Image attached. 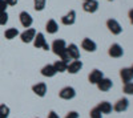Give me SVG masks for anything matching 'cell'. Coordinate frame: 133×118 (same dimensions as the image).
I'll return each mask as SVG.
<instances>
[{
	"label": "cell",
	"instance_id": "4316f807",
	"mask_svg": "<svg viewBox=\"0 0 133 118\" xmlns=\"http://www.w3.org/2000/svg\"><path fill=\"white\" fill-rule=\"evenodd\" d=\"M7 23H8V13L0 12V25H5Z\"/></svg>",
	"mask_w": 133,
	"mask_h": 118
},
{
	"label": "cell",
	"instance_id": "30bf717a",
	"mask_svg": "<svg viewBox=\"0 0 133 118\" xmlns=\"http://www.w3.org/2000/svg\"><path fill=\"white\" fill-rule=\"evenodd\" d=\"M128 106H129V101H128V98H120V100L115 104L113 110L117 112V113H123V112H125V110L128 109Z\"/></svg>",
	"mask_w": 133,
	"mask_h": 118
},
{
	"label": "cell",
	"instance_id": "7c38bea8",
	"mask_svg": "<svg viewBox=\"0 0 133 118\" xmlns=\"http://www.w3.org/2000/svg\"><path fill=\"white\" fill-rule=\"evenodd\" d=\"M97 88H98V90H101V92H108L110 88H112V81H110L109 78H105V77H103L101 80H100L97 84Z\"/></svg>",
	"mask_w": 133,
	"mask_h": 118
},
{
	"label": "cell",
	"instance_id": "d4e9b609",
	"mask_svg": "<svg viewBox=\"0 0 133 118\" xmlns=\"http://www.w3.org/2000/svg\"><path fill=\"white\" fill-rule=\"evenodd\" d=\"M89 115H91V118H103V113L98 110L97 106H96V108H93V109L91 110Z\"/></svg>",
	"mask_w": 133,
	"mask_h": 118
},
{
	"label": "cell",
	"instance_id": "f546056e",
	"mask_svg": "<svg viewBox=\"0 0 133 118\" xmlns=\"http://www.w3.org/2000/svg\"><path fill=\"white\" fill-rule=\"evenodd\" d=\"M48 118H60V117H59V114H56L55 112H49V114H48Z\"/></svg>",
	"mask_w": 133,
	"mask_h": 118
},
{
	"label": "cell",
	"instance_id": "44dd1931",
	"mask_svg": "<svg viewBox=\"0 0 133 118\" xmlns=\"http://www.w3.org/2000/svg\"><path fill=\"white\" fill-rule=\"evenodd\" d=\"M53 67H55V69H56L57 73H63V72H66V67H68V64H65L61 60H57L56 62L53 64Z\"/></svg>",
	"mask_w": 133,
	"mask_h": 118
},
{
	"label": "cell",
	"instance_id": "484cf974",
	"mask_svg": "<svg viewBox=\"0 0 133 118\" xmlns=\"http://www.w3.org/2000/svg\"><path fill=\"white\" fill-rule=\"evenodd\" d=\"M123 92L125 94H133V82H128L124 85V88H123Z\"/></svg>",
	"mask_w": 133,
	"mask_h": 118
},
{
	"label": "cell",
	"instance_id": "e575fe53",
	"mask_svg": "<svg viewBox=\"0 0 133 118\" xmlns=\"http://www.w3.org/2000/svg\"><path fill=\"white\" fill-rule=\"evenodd\" d=\"M109 2H112V0H109Z\"/></svg>",
	"mask_w": 133,
	"mask_h": 118
},
{
	"label": "cell",
	"instance_id": "ac0fdd59",
	"mask_svg": "<svg viewBox=\"0 0 133 118\" xmlns=\"http://www.w3.org/2000/svg\"><path fill=\"white\" fill-rule=\"evenodd\" d=\"M56 69H55L53 64H48V65H45L43 69H41V74L44 77H53L55 74H56Z\"/></svg>",
	"mask_w": 133,
	"mask_h": 118
},
{
	"label": "cell",
	"instance_id": "6da1fadb",
	"mask_svg": "<svg viewBox=\"0 0 133 118\" xmlns=\"http://www.w3.org/2000/svg\"><path fill=\"white\" fill-rule=\"evenodd\" d=\"M52 50H53V53L55 55H57V56H60L61 53L66 49V44H65V41L63 40V39H59V40H55L53 42H52Z\"/></svg>",
	"mask_w": 133,
	"mask_h": 118
},
{
	"label": "cell",
	"instance_id": "8fae6325",
	"mask_svg": "<svg viewBox=\"0 0 133 118\" xmlns=\"http://www.w3.org/2000/svg\"><path fill=\"white\" fill-rule=\"evenodd\" d=\"M32 90H33V93H35L36 95H39V97H44V95L47 94V85L44 82H39L36 85H33Z\"/></svg>",
	"mask_w": 133,
	"mask_h": 118
},
{
	"label": "cell",
	"instance_id": "f1b7e54d",
	"mask_svg": "<svg viewBox=\"0 0 133 118\" xmlns=\"http://www.w3.org/2000/svg\"><path fill=\"white\" fill-rule=\"evenodd\" d=\"M65 118H79V113L77 112H69L65 115Z\"/></svg>",
	"mask_w": 133,
	"mask_h": 118
},
{
	"label": "cell",
	"instance_id": "9a60e30c",
	"mask_svg": "<svg viewBox=\"0 0 133 118\" xmlns=\"http://www.w3.org/2000/svg\"><path fill=\"white\" fill-rule=\"evenodd\" d=\"M81 48L85 49L87 52H95L96 48H97V45H96V42H95L93 40H91V39L87 37V39H84L83 42H81Z\"/></svg>",
	"mask_w": 133,
	"mask_h": 118
},
{
	"label": "cell",
	"instance_id": "8992f818",
	"mask_svg": "<svg viewBox=\"0 0 133 118\" xmlns=\"http://www.w3.org/2000/svg\"><path fill=\"white\" fill-rule=\"evenodd\" d=\"M35 36H36V31L33 29V28H28V29H25L23 33L20 35V39H21V41L23 42H31V41H33V39H35Z\"/></svg>",
	"mask_w": 133,
	"mask_h": 118
},
{
	"label": "cell",
	"instance_id": "d6986e66",
	"mask_svg": "<svg viewBox=\"0 0 133 118\" xmlns=\"http://www.w3.org/2000/svg\"><path fill=\"white\" fill-rule=\"evenodd\" d=\"M97 108H98V110L101 112L103 114H109V113H112V110H113V106L110 105L108 101L100 102V104L97 105Z\"/></svg>",
	"mask_w": 133,
	"mask_h": 118
},
{
	"label": "cell",
	"instance_id": "52a82bcc",
	"mask_svg": "<svg viewBox=\"0 0 133 118\" xmlns=\"http://www.w3.org/2000/svg\"><path fill=\"white\" fill-rule=\"evenodd\" d=\"M83 68V62L80 60H73L72 62L68 64V67H66V72H69L71 74H76L79 73Z\"/></svg>",
	"mask_w": 133,
	"mask_h": 118
},
{
	"label": "cell",
	"instance_id": "7402d4cb",
	"mask_svg": "<svg viewBox=\"0 0 133 118\" xmlns=\"http://www.w3.org/2000/svg\"><path fill=\"white\" fill-rule=\"evenodd\" d=\"M17 35H19L17 28H8V29L4 32V36H5L7 40H12V39H15Z\"/></svg>",
	"mask_w": 133,
	"mask_h": 118
},
{
	"label": "cell",
	"instance_id": "7a4b0ae2",
	"mask_svg": "<svg viewBox=\"0 0 133 118\" xmlns=\"http://www.w3.org/2000/svg\"><path fill=\"white\" fill-rule=\"evenodd\" d=\"M33 45L36 48H43L44 50H48L49 49V45L47 44V40L44 37L43 33H36L35 39H33Z\"/></svg>",
	"mask_w": 133,
	"mask_h": 118
},
{
	"label": "cell",
	"instance_id": "cb8c5ba5",
	"mask_svg": "<svg viewBox=\"0 0 133 118\" xmlns=\"http://www.w3.org/2000/svg\"><path fill=\"white\" fill-rule=\"evenodd\" d=\"M33 3H35V9L36 11H43L44 7H45L47 0H33Z\"/></svg>",
	"mask_w": 133,
	"mask_h": 118
},
{
	"label": "cell",
	"instance_id": "277c9868",
	"mask_svg": "<svg viewBox=\"0 0 133 118\" xmlns=\"http://www.w3.org/2000/svg\"><path fill=\"white\" fill-rule=\"evenodd\" d=\"M108 53H109L110 57L118 58V57H121V56L124 55V49H123V47H121L120 44H112V45L109 47Z\"/></svg>",
	"mask_w": 133,
	"mask_h": 118
},
{
	"label": "cell",
	"instance_id": "e0dca14e",
	"mask_svg": "<svg viewBox=\"0 0 133 118\" xmlns=\"http://www.w3.org/2000/svg\"><path fill=\"white\" fill-rule=\"evenodd\" d=\"M66 52H68L71 58H73V60L80 58V50H79V48H77L76 44H69V47H66Z\"/></svg>",
	"mask_w": 133,
	"mask_h": 118
},
{
	"label": "cell",
	"instance_id": "5bb4252c",
	"mask_svg": "<svg viewBox=\"0 0 133 118\" xmlns=\"http://www.w3.org/2000/svg\"><path fill=\"white\" fill-rule=\"evenodd\" d=\"M120 77H121V80H123L124 84L130 82L133 80V73H132L130 68H123L121 69L120 70Z\"/></svg>",
	"mask_w": 133,
	"mask_h": 118
},
{
	"label": "cell",
	"instance_id": "4dcf8cb0",
	"mask_svg": "<svg viewBox=\"0 0 133 118\" xmlns=\"http://www.w3.org/2000/svg\"><path fill=\"white\" fill-rule=\"evenodd\" d=\"M5 3H7L8 5H16L17 0H5Z\"/></svg>",
	"mask_w": 133,
	"mask_h": 118
},
{
	"label": "cell",
	"instance_id": "603a6c76",
	"mask_svg": "<svg viewBox=\"0 0 133 118\" xmlns=\"http://www.w3.org/2000/svg\"><path fill=\"white\" fill-rule=\"evenodd\" d=\"M9 115V108L7 105H0V118H8Z\"/></svg>",
	"mask_w": 133,
	"mask_h": 118
},
{
	"label": "cell",
	"instance_id": "ba28073f",
	"mask_svg": "<svg viewBox=\"0 0 133 118\" xmlns=\"http://www.w3.org/2000/svg\"><path fill=\"white\" fill-rule=\"evenodd\" d=\"M19 19H20L21 25H23L24 28H29V27L32 25V23H33L32 16H31L28 12H25V11H23V12H21V13L19 15Z\"/></svg>",
	"mask_w": 133,
	"mask_h": 118
},
{
	"label": "cell",
	"instance_id": "83f0119b",
	"mask_svg": "<svg viewBox=\"0 0 133 118\" xmlns=\"http://www.w3.org/2000/svg\"><path fill=\"white\" fill-rule=\"evenodd\" d=\"M7 3H5V0H0V12H5V9H7Z\"/></svg>",
	"mask_w": 133,
	"mask_h": 118
},
{
	"label": "cell",
	"instance_id": "ffe728a7",
	"mask_svg": "<svg viewBox=\"0 0 133 118\" xmlns=\"http://www.w3.org/2000/svg\"><path fill=\"white\" fill-rule=\"evenodd\" d=\"M45 29H47L48 33H52L53 35V33H56V32L59 31V25H57V23L53 19H51V20H48V23L45 25Z\"/></svg>",
	"mask_w": 133,
	"mask_h": 118
},
{
	"label": "cell",
	"instance_id": "5b68a950",
	"mask_svg": "<svg viewBox=\"0 0 133 118\" xmlns=\"http://www.w3.org/2000/svg\"><path fill=\"white\" fill-rule=\"evenodd\" d=\"M59 95H60V98H63V100H72V98H75V95H76V90L72 86H65V88H63L60 90Z\"/></svg>",
	"mask_w": 133,
	"mask_h": 118
},
{
	"label": "cell",
	"instance_id": "1f68e13d",
	"mask_svg": "<svg viewBox=\"0 0 133 118\" xmlns=\"http://www.w3.org/2000/svg\"><path fill=\"white\" fill-rule=\"evenodd\" d=\"M129 21H130V24H133V8L129 11Z\"/></svg>",
	"mask_w": 133,
	"mask_h": 118
},
{
	"label": "cell",
	"instance_id": "9c48e42d",
	"mask_svg": "<svg viewBox=\"0 0 133 118\" xmlns=\"http://www.w3.org/2000/svg\"><path fill=\"white\" fill-rule=\"evenodd\" d=\"M83 9L85 12H89V13H93L98 9V2L97 0H88V2H84L83 4Z\"/></svg>",
	"mask_w": 133,
	"mask_h": 118
},
{
	"label": "cell",
	"instance_id": "4fadbf2b",
	"mask_svg": "<svg viewBox=\"0 0 133 118\" xmlns=\"http://www.w3.org/2000/svg\"><path fill=\"white\" fill-rule=\"evenodd\" d=\"M75 20H76V12L73 9H71L66 15H64L63 17H61V23L64 24V25H72L73 23H75Z\"/></svg>",
	"mask_w": 133,
	"mask_h": 118
},
{
	"label": "cell",
	"instance_id": "836d02e7",
	"mask_svg": "<svg viewBox=\"0 0 133 118\" xmlns=\"http://www.w3.org/2000/svg\"><path fill=\"white\" fill-rule=\"evenodd\" d=\"M84 2H88V0H84Z\"/></svg>",
	"mask_w": 133,
	"mask_h": 118
},
{
	"label": "cell",
	"instance_id": "2e32d148",
	"mask_svg": "<svg viewBox=\"0 0 133 118\" xmlns=\"http://www.w3.org/2000/svg\"><path fill=\"white\" fill-rule=\"evenodd\" d=\"M104 77V74L101 70H98V69H93L91 73H89V77H88V80H89L91 84H97L100 80H101Z\"/></svg>",
	"mask_w": 133,
	"mask_h": 118
},
{
	"label": "cell",
	"instance_id": "3957f363",
	"mask_svg": "<svg viewBox=\"0 0 133 118\" xmlns=\"http://www.w3.org/2000/svg\"><path fill=\"white\" fill-rule=\"evenodd\" d=\"M107 27L113 35H120L121 32H123V27H121L120 23L117 20H115V19H109L107 21Z\"/></svg>",
	"mask_w": 133,
	"mask_h": 118
},
{
	"label": "cell",
	"instance_id": "d6a6232c",
	"mask_svg": "<svg viewBox=\"0 0 133 118\" xmlns=\"http://www.w3.org/2000/svg\"><path fill=\"white\" fill-rule=\"evenodd\" d=\"M130 70H132V73H133V65H132V68H130Z\"/></svg>",
	"mask_w": 133,
	"mask_h": 118
}]
</instances>
